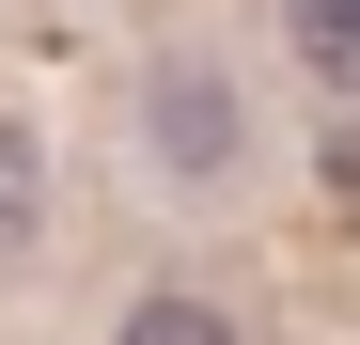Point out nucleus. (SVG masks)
I'll use <instances>...</instances> for the list:
<instances>
[{"mask_svg":"<svg viewBox=\"0 0 360 345\" xmlns=\"http://www.w3.org/2000/svg\"><path fill=\"white\" fill-rule=\"evenodd\" d=\"M141 172L157 189H235V172H251V94H235V63H204V47H157L141 63Z\"/></svg>","mask_w":360,"mask_h":345,"instance_id":"nucleus-1","label":"nucleus"},{"mask_svg":"<svg viewBox=\"0 0 360 345\" xmlns=\"http://www.w3.org/2000/svg\"><path fill=\"white\" fill-rule=\"evenodd\" d=\"M32 236H47V142L16 126V110H0V267H16Z\"/></svg>","mask_w":360,"mask_h":345,"instance_id":"nucleus-3","label":"nucleus"},{"mask_svg":"<svg viewBox=\"0 0 360 345\" xmlns=\"http://www.w3.org/2000/svg\"><path fill=\"white\" fill-rule=\"evenodd\" d=\"M110 345H251V330H235L219 299H188V282H157V299H126V330H110Z\"/></svg>","mask_w":360,"mask_h":345,"instance_id":"nucleus-4","label":"nucleus"},{"mask_svg":"<svg viewBox=\"0 0 360 345\" xmlns=\"http://www.w3.org/2000/svg\"><path fill=\"white\" fill-rule=\"evenodd\" d=\"M282 47H297V79L360 94V0H282Z\"/></svg>","mask_w":360,"mask_h":345,"instance_id":"nucleus-2","label":"nucleus"}]
</instances>
